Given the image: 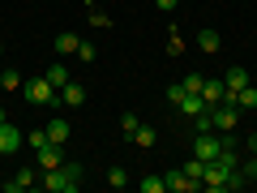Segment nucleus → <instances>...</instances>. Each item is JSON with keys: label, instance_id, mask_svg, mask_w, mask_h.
I'll return each mask as SVG.
<instances>
[{"label": "nucleus", "instance_id": "obj_1", "mask_svg": "<svg viewBox=\"0 0 257 193\" xmlns=\"http://www.w3.org/2000/svg\"><path fill=\"white\" fill-rule=\"evenodd\" d=\"M82 180H86L82 163H60V167H52V172L39 176V189H47V193H77Z\"/></svg>", "mask_w": 257, "mask_h": 193}, {"label": "nucleus", "instance_id": "obj_2", "mask_svg": "<svg viewBox=\"0 0 257 193\" xmlns=\"http://www.w3.org/2000/svg\"><path fill=\"white\" fill-rule=\"evenodd\" d=\"M22 90H26V99L35 103V108H60V90H56L47 77H30Z\"/></svg>", "mask_w": 257, "mask_h": 193}, {"label": "nucleus", "instance_id": "obj_3", "mask_svg": "<svg viewBox=\"0 0 257 193\" xmlns=\"http://www.w3.org/2000/svg\"><path fill=\"white\" fill-rule=\"evenodd\" d=\"M236 125H240V108H236V103H219V108H210V129H214V133H231Z\"/></svg>", "mask_w": 257, "mask_h": 193}, {"label": "nucleus", "instance_id": "obj_4", "mask_svg": "<svg viewBox=\"0 0 257 193\" xmlns=\"http://www.w3.org/2000/svg\"><path fill=\"white\" fill-rule=\"evenodd\" d=\"M219 150H223V138L214 133V129L193 133V155H197V159H206V163H210V159H219Z\"/></svg>", "mask_w": 257, "mask_h": 193}, {"label": "nucleus", "instance_id": "obj_5", "mask_svg": "<svg viewBox=\"0 0 257 193\" xmlns=\"http://www.w3.org/2000/svg\"><path fill=\"white\" fill-rule=\"evenodd\" d=\"M35 163H39V172H52V167H60V163H64V146H56V142L39 146V150H35Z\"/></svg>", "mask_w": 257, "mask_h": 193}, {"label": "nucleus", "instance_id": "obj_6", "mask_svg": "<svg viewBox=\"0 0 257 193\" xmlns=\"http://www.w3.org/2000/svg\"><path fill=\"white\" fill-rule=\"evenodd\" d=\"M163 184H167V193H197V189H202L197 180H189V176H184V167L163 172Z\"/></svg>", "mask_w": 257, "mask_h": 193}, {"label": "nucleus", "instance_id": "obj_7", "mask_svg": "<svg viewBox=\"0 0 257 193\" xmlns=\"http://www.w3.org/2000/svg\"><path fill=\"white\" fill-rule=\"evenodd\" d=\"M22 142H26V133H22L13 120H5V125H0V155H13Z\"/></svg>", "mask_w": 257, "mask_h": 193}, {"label": "nucleus", "instance_id": "obj_8", "mask_svg": "<svg viewBox=\"0 0 257 193\" xmlns=\"http://www.w3.org/2000/svg\"><path fill=\"white\" fill-rule=\"evenodd\" d=\"M39 176H43V172H39V163H35V167H22V172L13 176V180H5V193H22V189H35V184H39Z\"/></svg>", "mask_w": 257, "mask_h": 193}, {"label": "nucleus", "instance_id": "obj_9", "mask_svg": "<svg viewBox=\"0 0 257 193\" xmlns=\"http://www.w3.org/2000/svg\"><path fill=\"white\" fill-rule=\"evenodd\" d=\"M202 99L210 103V108H219V103L227 99V82H223V77H206L202 82Z\"/></svg>", "mask_w": 257, "mask_h": 193}, {"label": "nucleus", "instance_id": "obj_10", "mask_svg": "<svg viewBox=\"0 0 257 193\" xmlns=\"http://www.w3.org/2000/svg\"><path fill=\"white\" fill-rule=\"evenodd\" d=\"M60 103H64V108H82V103H86V86L69 77V82L60 86Z\"/></svg>", "mask_w": 257, "mask_h": 193}, {"label": "nucleus", "instance_id": "obj_11", "mask_svg": "<svg viewBox=\"0 0 257 193\" xmlns=\"http://www.w3.org/2000/svg\"><path fill=\"white\" fill-rule=\"evenodd\" d=\"M176 108H180V112H184V116H189V120H193V116H202V112H210V103H206V99H202V94H184V99H180V103H176Z\"/></svg>", "mask_w": 257, "mask_h": 193}, {"label": "nucleus", "instance_id": "obj_12", "mask_svg": "<svg viewBox=\"0 0 257 193\" xmlns=\"http://www.w3.org/2000/svg\"><path fill=\"white\" fill-rule=\"evenodd\" d=\"M47 142H56V146H64V142H69V120H60V116H56V120H47Z\"/></svg>", "mask_w": 257, "mask_h": 193}, {"label": "nucleus", "instance_id": "obj_13", "mask_svg": "<svg viewBox=\"0 0 257 193\" xmlns=\"http://www.w3.org/2000/svg\"><path fill=\"white\" fill-rule=\"evenodd\" d=\"M223 82H227V90L236 94V90H244L248 86V69H240V64H231L227 73H223Z\"/></svg>", "mask_w": 257, "mask_h": 193}, {"label": "nucleus", "instance_id": "obj_14", "mask_svg": "<svg viewBox=\"0 0 257 193\" xmlns=\"http://www.w3.org/2000/svg\"><path fill=\"white\" fill-rule=\"evenodd\" d=\"M236 108H248V112H257V86L248 82L244 90H236Z\"/></svg>", "mask_w": 257, "mask_h": 193}, {"label": "nucleus", "instance_id": "obj_15", "mask_svg": "<svg viewBox=\"0 0 257 193\" xmlns=\"http://www.w3.org/2000/svg\"><path fill=\"white\" fill-rule=\"evenodd\" d=\"M77 43H82V39H77L73 30H64V35H56V52H60V56H69V52H77Z\"/></svg>", "mask_w": 257, "mask_h": 193}, {"label": "nucleus", "instance_id": "obj_16", "mask_svg": "<svg viewBox=\"0 0 257 193\" xmlns=\"http://www.w3.org/2000/svg\"><path fill=\"white\" fill-rule=\"evenodd\" d=\"M197 47L202 52H219V30H197Z\"/></svg>", "mask_w": 257, "mask_h": 193}, {"label": "nucleus", "instance_id": "obj_17", "mask_svg": "<svg viewBox=\"0 0 257 193\" xmlns=\"http://www.w3.org/2000/svg\"><path fill=\"white\" fill-rule=\"evenodd\" d=\"M184 176H189V180H197V184H202V176H206V159H197V155H193L189 163H184Z\"/></svg>", "mask_w": 257, "mask_h": 193}, {"label": "nucleus", "instance_id": "obj_18", "mask_svg": "<svg viewBox=\"0 0 257 193\" xmlns=\"http://www.w3.org/2000/svg\"><path fill=\"white\" fill-rule=\"evenodd\" d=\"M138 189H142V193H167V184H163V176H142Z\"/></svg>", "mask_w": 257, "mask_h": 193}, {"label": "nucleus", "instance_id": "obj_19", "mask_svg": "<svg viewBox=\"0 0 257 193\" xmlns=\"http://www.w3.org/2000/svg\"><path fill=\"white\" fill-rule=\"evenodd\" d=\"M138 129H142V120L133 116V112H124V116H120V133H124L128 142H133V133H138Z\"/></svg>", "mask_w": 257, "mask_h": 193}, {"label": "nucleus", "instance_id": "obj_20", "mask_svg": "<svg viewBox=\"0 0 257 193\" xmlns=\"http://www.w3.org/2000/svg\"><path fill=\"white\" fill-rule=\"evenodd\" d=\"M155 142H159V133H155L150 125H142L138 133H133V146H155Z\"/></svg>", "mask_w": 257, "mask_h": 193}, {"label": "nucleus", "instance_id": "obj_21", "mask_svg": "<svg viewBox=\"0 0 257 193\" xmlns=\"http://www.w3.org/2000/svg\"><path fill=\"white\" fill-rule=\"evenodd\" d=\"M43 77H47V82H52V86H56V90H60V86H64V82H69V69H64V64H52V69H47V73H43Z\"/></svg>", "mask_w": 257, "mask_h": 193}, {"label": "nucleus", "instance_id": "obj_22", "mask_svg": "<svg viewBox=\"0 0 257 193\" xmlns=\"http://www.w3.org/2000/svg\"><path fill=\"white\" fill-rule=\"evenodd\" d=\"M202 82H206L202 73H184V77H180V86H184V94H202Z\"/></svg>", "mask_w": 257, "mask_h": 193}, {"label": "nucleus", "instance_id": "obj_23", "mask_svg": "<svg viewBox=\"0 0 257 193\" xmlns=\"http://www.w3.org/2000/svg\"><path fill=\"white\" fill-rule=\"evenodd\" d=\"M107 184H111V189H124V184H128V172H124V167H107Z\"/></svg>", "mask_w": 257, "mask_h": 193}, {"label": "nucleus", "instance_id": "obj_24", "mask_svg": "<svg viewBox=\"0 0 257 193\" xmlns=\"http://www.w3.org/2000/svg\"><path fill=\"white\" fill-rule=\"evenodd\" d=\"M0 86H5V90H22V73L18 69H5V73H0Z\"/></svg>", "mask_w": 257, "mask_h": 193}, {"label": "nucleus", "instance_id": "obj_25", "mask_svg": "<svg viewBox=\"0 0 257 193\" xmlns=\"http://www.w3.org/2000/svg\"><path fill=\"white\" fill-rule=\"evenodd\" d=\"M26 146H30V150L47 146V129H35V133H26Z\"/></svg>", "mask_w": 257, "mask_h": 193}, {"label": "nucleus", "instance_id": "obj_26", "mask_svg": "<svg viewBox=\"0 0 257 193\" xmlns=\"http://www.w3.org/2000/svg\"><path fill=\"white\" fill-rule=\"evenodd\" d=\"M77 60H82V64H94V43H77Z\"/></svg>", "mask_w": 257, "mask_h": 193}, {"label": "nucleus", "instance_id": "obj_27", "mask_svg": "<svg viewBox=\"0 0 257 193\" xmlns=\"http://www.w3.org/2000/svg\"><path fill=\"white\" fill-rule=\"evenodd\" d=\"M180 52H184V39L172 30V39H167V56H180Z\"/></svg>", "mask_w": 257, "mask_h": 193}, {"label": "nucleus", "instance_id": "obj_28", "mask_svg": "<svg viewBox=\"0 0 257 193\" xmlns=\"http://www.w3.org/2000/svg\"><path fill=\"white\" fill-rule=\"evenodd\" d=\"M180 99H184V86L172 82V86H167V103H180Z\"/></svg>", "mask_w": 257, "mask_h": 193}, {"label": "nucleus", "instance_id": "obj_29", "mask_svg": "<svg viewBox=\"0 0 257 193\" xmlns=\"http://www.w3.org/2000/svg\"><path fill=\"white\" fill-rule=\"evenodd\" d=\"M90 22H94L99 30H107V26H111V18H107V13H99V9H90Z\"/></svg>", "mask_w": 257, "mask_h": 193}, {"label": "nucleus", "instance_id": "obj_30", "mask_svg": "<svg viewBox=\"0 0 257 193\" xmlns=\"http://www.w3.org/2000/svg\"><path fill=\"white\" fill-rule=\"evenodd\" d=\"M240 172H244V176H248V180H257V155H253V159H248V163H244V167H240Z\"/></svg>", "mask_w": 257, "mask_h": 193}, {"label": "nucleus", "instance_id": "obj_31", "mask_svg": "<svg viewBox=\"0 0 257 193\" xmlns=\"http://www.w3.org/2000/svg\"><path fill=\"white\" fill-rule=\"evenodd\" d=\"M159 9H176V5H180V0H155Z\"/></svg>", "mask_w": 257, "mask_h": 193}, {"label": "nucleus", "instance_id": "obj_32", "mask_svg": "<svg viewBox=\"0 0 257 193\" xmlns=\"http://www.w3.org/2000/svg\"><path fill=\"white\" fill-rule=\"evenodd\" d=\"M248 150H253V155H257V133H253V138H248Z\"/></svg>", "mask_w": 257, "mask_h": 193}, {"label": "nucleus", "instance_id": "obj_33", "mask_svg": "<svg viewBox=\"0 0 257 193\" xmlns=\"http://www.w3.org/2000/svg\"><path fill=\"white\" fill-rule=\"evenodd\" d=\"M5 120H9V116H5V108H0V125H5Z\"/></svg>", "mask_w": 257, "mask_h": 193}, {"label": "nucleus", "instance_id": "obj_34", "mask_svg": "<svg viewBox=\"0 0 257 193\" xmlns=\"http://www.w3.org/2000/svg\"><path fill=\"white\" fill-rule=\"evenodd\" d=\"M0 56H5V43H0Z\"/></svg>", "mask_w": 257, "mask_h": 193}]
</instances>
